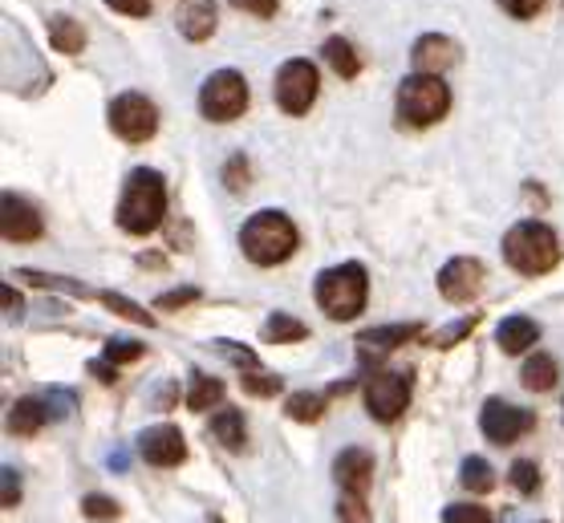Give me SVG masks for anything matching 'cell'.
Segmentation results:
<instances>
[{"instance_id": "obj_1", "label": "cell", "mask_w": 564, "mask_h": 523, "mask_svg": "<svg viewBox=\"0 0 564 523\" xmlns=\"http://www.w3.org/2000/svg\"><path fill=\"white\" fill-rule=\"evenodd\" d=\"M167 216V183L151 166H134L122 183V199H118V228L130 236H151Z\"/></svg>"}, {"instance_id": "obj_2", "label": "cell", "mask_w": 564, "mask_h": 523, "mask_svg": "<svg viewBox=\"0 0 564 523\" xmlns=\"http://www.w3.org/2000/svg\"><path fill=\"white\" fill-rule=\"evenodd\" d=\"M296 224L284 211H257V216L248 219L245 228H240V252L260 264V269H276L284 264L289 255L296 252Z\"/></svg>"}, {"instance_id": "obj_3", "label": "cell", "mask_w": 564, "mask_h": 523, "mask_svg": "<svg viewBox=\"0 0 564 523\" xmlns=\"http://www.w3.org/2000/svg\"><path fill=\"white\" fill-rule=\"evenodd\" d=\"M503 260H508L520 276H544V272H552L556 260H561L556 231H552L549 224H536V219L516 224V228H508V236H503Z\"/></svg>"}, {"instance_id": "obj_4", "label": "cell", "mask_w": 564, "mask_h": 523, "mask_svg": "<svg viewBox=\"0 0 564 523\" xmlns=\"http://www.w3.org/2000/svg\"><path fill=\"white\" fill-rule=\"evenodd\" d=\"M451 110V90L447 81L438 74H426V69H419V74L402 77V86H398V122L402 127H435V122H443Z\"/></svg>"}, {"instance_id": "obj_5", "label": "cell", "mask_w": 564, "mask_h": 523, "mask_svg": "<svg viewBox=\"0 0 564 523\" xmlns=\"http://www.w3.org/2000/svg\"><path fill=\"white\" fill-rule=\"evenodd\" d=\"M317 305L325 308L329 320H354L366 308V296H370V276L361 264H337V269H325L317 276Z\"/></svg>"}, {"instance_id": "obj_6", "label": "cell", "mask_w": 564, "mask_h": 523, "mask_svg": "<svg viewBox=\"0 0 564 523\" xmlns=\"http://www.w3.org/2000/svg\"><path fill=\"white\" fill-rule=\"evenodd\" d=\"M248 110V81L236 69H216L199 86V115L207 122H236Z\"/></svg>"}, {"instance_id": "obj_7", "label": "cell", "mask_w": 564, "mask_h": 523, "mask_svg": "<svg viewBox=\"0 0 564 523\" xmlns=\"http://www.w3.org/2000/svg\"><path fill=\"white\" fill-rule=\"evenodd\" d=\"M276 106H281L284 115H308V106L317 102V90H321V77H317V65L308 62V57H293V62H284L276 69Z\"/></svg>"}, {"instance_id": "obj_8", "label": "cell", "mask_w": 564, "mask_h": 523, "mask_svg": "<svg viewBox=\"0 0 564 523\" xmlns=\"http://www.w3.org/2000/svg\"><path fill=\"white\" fill-rule=\"evenodd\" d=\"M110 130H115L122 142H147L154 139V130H159V110L147 94H118L115 102H110Z\"/></svg>"}, {"instance_id": "obj_9", "label": "cell", "mask_w": 564, "mask_h": 523, "mask_svg": "<svg viewBox=\"0 0 564 523\" xmlns=\"http://www.w3.org/2000/svg\"><path fill=\"white\" fill-rule=\"evenodd\" d=\"M406 406H411V378L402 370L373 373L370 385H366V410H370V418L394 422L398 414H406Z\"/></svg>"}, {"instance_id": "obj_10", "label": "cell", "mask_w": 564, "mask_h": 523, "mask_svg": "<svg viewBox=\"0 0 564 523\" xmlns=\"http://www.w3.org/2000/svg\"><path fill=\"white\" fill-rule=\"evenodd\" d=\"M479 426H484V434L496 447H512L516 438H524L532 431V414L512 406V402H503V397H488L484 414H479Z\"/></svg>"}, {"instance_id": "obj_11", "label": "cell", "mask_w": 564, "mask_h": 523, "mask_svg": "<svg viewBox=\"0 0 564 523\" xmlns=\"http://www.w3.org/2000/svg\"><path fill=\"white\" fill-rule=\"evenodd\" d=\"M479 288H484V264L471 260V255H455V260H447L443 272H438V293H443V301H451V305L475 301Z\"/></svg>"}, {"instance_id": "obj_12", "label": "cell", "mask_w": 564, "mask_h": 523, "mask_svg": "<svg viewBox=\"0 0 564 523\" xmlns=\"http://www.w3.org/2000/svg\"><path fill=\"white\" fill-rule=\"evenodd\" d=\"M0 231H4V240L9 243H33L41 231H45V224H41L37 207L9 192L4 199H0Z\"/></svg>"}, {"instance_id": "obj_13", "label": "cell", "mask_w": 564, "mask_h": 523, "mask_svg": "<svg viewBox=\"0 0 564 523\" xmlns=\"http://www.w3.org/2000/svg\"><path fill=\"white\" fill-rule=\"evenodd\" d=\"M139 455L151 467H180L183 459H187V443H183L180 426H147V431L139 434Z\"/></svg>"}, {"instance_id": "obj_14", "label": "cell", "mask_w": 564, "mask_h": 523, "mask_svg": "<svg viewBox=\"0 0 564 523\" xmlns=\"http://www.w3.org/2000/svg\"><path fill=\"white\" fill-rule=\"evenodd\" d=\"M334 479L349 495H366L373 479V455L366 447H346L334 459Z\"/></svg>"}, {"instance_id": "obj_15", "label": "cell", "mask_w": 564, "mask_h": 523, "mask_svg": "<svg viewBox=\"0 0 564 523\" xmlns=\"http://www.w3.org/2000/svg\"><path fill=\"white\" fill-rule=\"evenodd\" d=\"M419 333H423L419 325H382V329H361V333H358L361 361L386 358V353H394V349H402L406 341H414Z\"/></svg>"}, {"instance_id": "obj_16", "label": "cell", "mask_w": 564, "mask_h": 523, "mask_svg": "<svg viewBox=\"0 0 564 523\" xmlns=\"http://www.w3.org/2000/svg\"><path fill=\"white\" fill-rule=\"evenodd\" d=\"M175 25L187 41H207L216 33V0H180Z\"/></svg>"}, {"instance_id": "obj_17", "label": "cell", "mask_w": 564, "mask_h": 523, "mask_svg": "<svg viewBox=\"0 0 564 523\" xmlns=\"http://www.w3.org/2000/svg\"><path fill=\"white\" fill-rule=\"evenodd\" d=\"M414 65L426 69V74H438V69H447V65L459 62V45L443 33H423V37L414 41Z\"/></svg>"}, {"instance_id": "obj_18", "label": "cell", "mask_w": 564, "mask_h": 523, "mask_svg": "<svg viewBox=\"0 0 564 523\" xmlns=\"http://www.w3.org/2000/svg\"><path fill=\"white\" fill-rule=\"evenodd\" d=\"M45 422H50L45 397H21V402H13V410H9V434H17V438H33Z\"/></svg>"}, {"instance_id": "obj_19", "label": "cell", "mask_w": 564, "mask_h": 523, "mask_svg": "<svg viewBox=\"0 0 564 523\" xmlns=\"http://www.w3.org/2000/svg\"><path fill=\"white\" fill-rule=\"evenodd\" d=\"M496 341H500L503 353H524L540 341V325L532 317H508L496 329Z\"/></svg>"}, {"instance_id": "obj_20", "label": "cell", "mask_w": 564, "mask_h": 523, "mask_svg": "<svg viewBox=\"0 0 564 523\" xmlns=\"http://www.w3.org/2000/svg\"><path fill=\"white\" fill-rule=\"evenodd\" d=\"M212 434L219 438V447H228V450H245L248 443V431H245V414L236 406H224L212 418Z\"/></svg>"}, {"instance_id": "obj_21", "label": "cell", "mask_w": 564, "mask_h": 523, "mask_svg": "<svg viewBox=\"0 0 564 523\" xmlns=\"http://www.w3.org/2000/svg\"><path fill=\"white\" fill-rule=\"evenodd\" d=\"M50 41L57 53H82L86 50V29H82V21H74V17H50Z\"/></svg>"}, {"instance_id": "obj_22", "label": "cell", "mask_w": 564, "mask_h": 523, "mask_svg": "<svg viewBox=\"0 0 564 523\" xmlns=\"http://www.w3.org/2000/svg\"><path fill=\"white\" fill-rule=\"evenodd\" d=\"M321 57H325V65H334L337 77H358V69H361L358 50H354L346 37H329V41H325V45H321Z\"/></svg>"}, {"instance_id": "obj_23", "label": "cell", "mask_w": 564, "mask_h": 523, "mask_svg": "<svg viewBox=\"0 0 564 523\" xmlns=\"http://www.w3.org/2000/svg\"><path fill=\"white\" fill-rule=\"evenodd\" d=\"M260 337H264L269 345H293V341H305L308 329L296 317H289V313H272V317L264 320Z\"/></svg>"}, {"instance_id": "obj_24", "label": "cell", "mask_w": 564, "mask_h": 523, "mask_svg": "<svg viewBox=\"0 0 564 523\" xmlns=\"http://www.w3.org/2000/svg\"><path fill=\"white\" fill-rule=\"evenodd\" d=\"M520 382H524V390H532V394H544V390H552V385H556V361H552L549 353L528 358L524 370H520Z\"/></svg>"}, {"instance_id": "obj_25", "label": "cell", "mask_w": 564, "mask_h": 523, "mask_svg": "<svg viewBox=\"0 0 564 523\" xmlns=\"http://www.w3.org/2000/svg\"><path fill=\"white\" fill-rule=\"evenodd\" d=\"M459 483L467 487V491H475V495H488L491 487H496V471H491L488 459H463L459 467Z\"/></svg>"}, {"instance_id": "obj_26", "label": "cell", "mask_w": 564, "mask_h": 523, "mask_svg": "<svg viewBox=\"0 0 564 523\" xmlns=\"http://www.w3.org/2000/svg\"><path fill=\"white\" fill-rule=\"evenodd\" d=\"M219 397H224V382L207 378V373H195L192 390H187V410H212L219 406Z\"/></svg>"}, {"instance_id": "obj_27", "label": "cell", "mask_w": 564, "mask_h": 523, "mask_svg": "<svg viewBox=\"0 0 564 523\" xmlns=\"http://www.w3.org/2000/svg\"><path fill=\"white\" fill-rule=\"evenodd\" d=\"M284 414L289 418H296V422H321L325 418V397L321 394H293L289 402H284Z\"/></svg>"}, {"instance_id": "obj_28", "label": "cell", "mask_w": 564, "mask_h": 523, "mask_svg": "<svg viewBox=\"0 0 564 523\" xmlns=\"http://www.w3.org/2000/svg\"><path fill=\"white\" fill-rule=\"evenodd\" d=\"M512 487L520 495H536L540 487V467L532 459H516L512 462Z\"/></svg>"}, {"instance_id": "obj_29", "label": "cell", "mask_w": 564, "mask_h": 523, "mask_svg": "<svg viewBox=\"0 0 564 523\" xmlns=\"http://www.w3.org/2000/svg\"><path fill=\"white\" fill-rule=\"evenodd\" d=\"M245 390H248V394H257V397H272V394H281L284 382H281V378H272V373L245 370Z\"/></svg>"}, {"instance_id": "obj_30", "label": "cell", "mask_w": 564, "mask_h": 523, "mask_svg": "<svg viewBox=\"0 0 564 523\" xmlns=\"http://www.w3.org/2000/svg\"><path fill=\"white\" fill-rule=\"evenodd\" d=\"M82 511L90 515V520H98V523H110V520H118V503L110 495H86L82 499Z\"/></svg>"}, {"instance_id": "obj_31", "label": "cell", "mask_w": 564, "mask_h": 523, "mask_svg": "<svg viewBox=\"0 0 564 523\" xmlns=\"http://www.w3.org/2000/svg\"><path fill=\"white\" fill-rule=\"evenodd\" d=\"M142 353H147V345L142 341H122V337H115V341H106V361H139Z\"/></svg>"}, {"instance_id": "obj_32", "label": "cell", "mask_w": 564, "mask_h": 523, "mask_svg": "<svg viewBox=\"0 0 564 523\" xmlns=\"http://www.w3.org/2000/svg\"><path fill=\"white\" fill-rule=\"evenodd\" d=\"M443 523H491V515L475 503H455V508L443 511Z\"/></svg>"}, {"instance_id": "obj_33", "label": "cell", "mask_w": 564, "mask_h": 523, "mask_svg": "<svg viewBox=\"0 0 564 523\" xmlns=\"http://www.w3.org/2000/svg\"><path fill=\"white\" fill-rule=\"evenodd\" d=\"M496 4H500L512 21H532V17L544 13V0H496Z\"/></svg>"}, {"instance_id": "obj_34", "label": "cell", "mask_w": 564, "mask_h": 523, "mask_svg": "<svg viewBox=\"0 0 564 523\" xmlns=\"http://www.w3.org/2000/svg\"><path fill=\"white\" fill-rule=\"evenodd\" d=\"M337 520L341 523H370V511H366V503H361V495H349L337 503Z\"/></svg>"}, {"instance_id": "obj_35", "label": "cell", "mask_w": 564, "mask_h": 523, "mask_svg": "<svg viewBox=\"0 0 564 523\" xmlns=\"http://www.w3.org/2000/svg\"><path fill=\"white\" fill-rule=\"evenodd\" d=\"M45 406H50V418H69L77 406V397L69 394V390H50V394H45Z\"/></svg>"}, {"instance_id": "obj_36", "label": "cell", "mask_w": 564, "mask_h": 523, "mask_svg": "<svg viewBox=\"0 0 564 523\" xmlns=\"http://www.w3.org/2000/svg\"><path fill=\"white\" fill-rule=\"evenodd\" d=\"M219 353H224V358H231L236 361V366H240V370H257L260 361H257V353H248L245 345H236V341H219L216 345Z\"/></svg>"}, {"instance_id": "obj_37", "label": "cell", "mask_w": 564, "mask_h": 523, "mask_svg": "<svg viewBox=\"0 0 564 523\" xmlns=\"http://www.w3.org/2000/svg\"><path fill=\"white\" fill-rule=\"evenodd\" d=\"M245 179H248V159H245V154H231V163H228V187H231V192H245Z\"/></svg>"}, {"instance_id": "obj_38", "label": "cell", "mask_w": 564, "mask_h": 523, "mask_svg": "<svg viewBox=\"0 0 564 523\" xmlns=\"http://www.w3.org/2000/svg\"><path fill=\"white\" fill-rule=\"evenodd\" d=\"M231 4H236V9H240V13H252V17H272V13H276V4H281V0H231Z\"/></svg>"}, {"instance_id": "obj_39", "label": "cell", "mask_w": 564, "mask_h": 523, "mask_svg": "<svg viewBox=\"0 0 564 523\" xmlns=\"http://www.w3.org/2000/svg\"><path fill=\"white\" fill-rule=\"evenodd\" d=\"M17 503H21V475L4 467V508H17Z\"/></svg>"}, {"instance_id": "obj_40", "label": "cell", "mask_w": 564, "mask_h": 523, "mask_svg": "<svg viewBox=\"0 0 564 523\" xmlns=\"http://www.w3.org/2000/svg\"><path fill=\"white\" fill-rule=\"evenodd\" d=\"M115 13H127V17H147L151 13V0H106Z\"/></svg>"}, {"instance_id": "obj_41", "label": "cell", "mask_w": 564, "mask_h": 523, "mask_svg": "<svg viewBox=\"0 0 564 523\" xmlns=\"http://www.w3.org/2000/svg\"><path fill=\"white\" fill-rule=\"evenodd\" d=\"M195 296H199V288H180V293L159 296V301H154V305H159V308H180V305H192Z\"/></svg>"}, {"instance_id": "obj_42", "label": "cell", "mask_w": 564, "mask_h": 523, "mask_svg": "<svg viewBox=\"0 0 564 523\" xmlns=\"http://www.w3.org/2000/svg\"><path fill=\"white\" fill-rule=\"evenodd\" d=\"M471 325H475V320H459V325H455V329L438 333V337H435V345H438V349H451V345L459 341V337H463V333H467V329H471Z\"/></svg>"}, {"instance_id": "obj_43", "label": "cell", "mask_w": 564, "mask_h": 523, "mask_svg": "<svg viewBox=\"0 0 564 523\" xmlns=\"http://www.w3.org/2000/svg\"><path fill=\"white\" fill-rule=\"evenodd\" d=\"M90 373H94V378H102V382L106 385H110V382H115V378H118V373H115V361H90Z\"/></svg>"}, {"instance_id": "obj_44", "label": "cell", "mask_w": 564, "mask_h": 523, "mask_svg": "<svg viewBox=\"0 0 564 523\" xmlns=\"http://www.w3.org/2000/svg\"><path fill=\"white\" fill-rule=\"evenodd\" d=\"M4 313H9V317H17V313H21V301H17V293L9 288V284H4Z\"/></svg>"}, {"instance_id": "obj_45", "label": "cell", "mask_w": 564, "mask_h": 523, "mask_svg": "<svg viewBox=\"0 0 564 523\" xmlns=\"http://www.w3.org/2000/svg\"><path fill=\"white\" fill-rule=\"evenodd\" d=\"M110 467H115V471H127L130 459H127V455H110Z\"/></svg>"}]
</instances>
